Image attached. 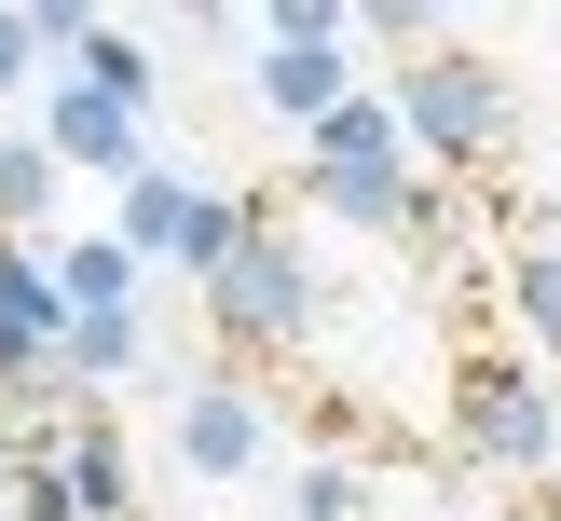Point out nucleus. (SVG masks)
Wrapping results in <instances>:
<instances>
[{"label":"nucleus","instance_id":"nucleus-1","mask_svg":"<svg viewBox=\"0 0 561 521\" xmlns=\"http://www.w3.org/2000/svg\"><path fill=\"white\" fill-rule=\"evenodd\" d=\"M206 356L247 411L316 439V466H548L561 480V398L493 302L480 234L370 110H343L301 165H261L219 206Z\"/></svg>","mask_w":561,"mask_h":521},{"label":"nucleus","instance_id":"nucleus-4","mask_svg":"<svg viewBox=\"0 0 561 521\" xmlns=\"http://www.w3.org/2000/svg\"><path fill=\"white\" fill-rule=\"evenodd\" d=\"M247 426H261V411H247L233 384H219V398L192 411V453H206V466H247Z\"/></svg>","mask_w":561,"mask_h":521},{"label":"nucleus","instance_id":"nucleus-3","mask_svg":"<svg viewBox=\"0 0 561 521\" xmlns=\"http://www.w3.org/2000/svg\"><path fill=\"white\" fill-rule=\"evenodd\" d=\"M301 521H561L548 466H316Z\"/></svg>","mask_w":561,"mask_h":521},{"label":"nucleus","instance_id":"nucleus-5","mask_svg":"<svg viewBox=\"0 0 561 521\" xmlns=\"http://www.w3.org/2000/svg\"><path fill=\"white\" fill-rule=\"evenodd\" d=\"M69 288H82V302L110 316V302H124V247H82V261H69Z\"/></svg>","mask_w":561,"mask_h":521},{"label":"nucleus","instance_id":"nucleus-2","mask_svg":"<svg viewBox=\"0 0 561 521\" xmlns=\"http://www.w3.org/2000/svg\"><path fill=\"white\" fill-rule=\"evenodd\" d=\"M411 151L466 206L493 302L561 398V14H370Z\"/></svg>","mask_w":561,"mask_h":521}]
</instances>
